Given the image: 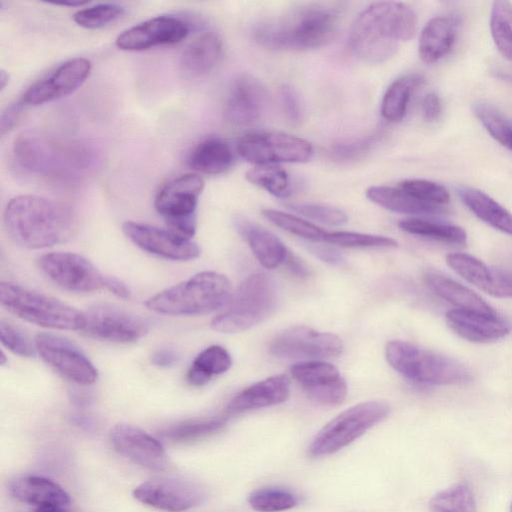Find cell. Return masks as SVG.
<instances>
[{
    "label": "cell",
    "mask_w": 512,
    "mask_h": 512,
    "mask_svg": "<svg viewBox=\"0 0 512 512\" xmlns=\"http://www.w3.org/2000/svg\"><path fill=\"white\" fill-rule=\"evenodd\" d=\"M64 507L65 506L58 505H42L37 506L32 512H68Z\"/></svg>",
    "instance_id": "cell-58"
},
{
    "label": "cell",
    "mask_w": 512,
    "mask_h": 512,
    "mask_svg": "<svg viewBox=\"0 0 512 512\" xmlns=\"http://www.w3.org/2000/svg\"><path fill=\"white\" fill-rule=\"evenodd\" d=\"M222 53L221 37L216 32L207 31L185 47L180 57V65L187 74L200 76L210 72L217 65Z\"/></svg>",
    "instance_id": "cell-27"
},
{
    "label": "cell",
    "mask_w": 512,
    "mask_h": 512,
    "mask_svg": "<svg viewBox=\"0 0 512 512\" xmlns=\"http://www.w3.org/2000/svg\"><path fill=\"white\" fill-rule=\"evenodd\" d=\"M311 252L321 259L322 261L332 264V265H339L344 262V256L342 253L337 250L336 248L330 247V246H312L309 248Z\"/></svg>",
    "instance_id": "cell-53"
},
{
    "label": "cell",
    "mask_w": 512,
    "mask_h": 512,
    "mask_svg": "<svg viewBox=\"0 0 512 512\" xmlns=\"http://www.w3.org/2000/svg\"><path fill=\"white\" fill-rule=\"evenodd\" d=\"M424 281L431 291L455 305L458 309L484 315L497 314L478 294L449 277L429 271L424 275Z\"/></svg>",
    "instance_id": "cell-29"
},
{
    "label": "cell",
    "mask_w": 512,
    "mask_h": 512,
    "mask_svg": "<svg viewBox=\"0 0 512 512\" xmlns=\"http://www.w3.org/2000/svg\"><path fill=\"white\" fill-rule=\"evenodd\" d=\"M122 230L140 249L164 259L188 261L197 258L201 253L197 243L168 228L126 221L122 224Z\"/></svg>",
    "instance_id": "cell-18"
},
{
    "label": "cell",
    "mask_w": 512,
    "mask_h": 512,
    "mask_svg": "<svg viewBox=\"0 0 512 512\" xmlns=\"http://www.w3.org/2000/svg\"><path fill=\"white\" fill-rule=\"evenodd\" d=\"M323 242L346 248L397 247V242L392 238L350 231H326Z\"/></svg>",
    "instance_id": "cell-45"
},
{
    "label": "cell",
    "mask_w": 512,
    "mask_h": 512,
    "mask_svg": "<svg viewBox=\"0 0 512 512\" xmlns=\"http://www.w3.org/2000/svg\"><path fill=\"white\" fill-rule=\"evenodd\" d=\"M447 264L466 281L494 296L500 270L488 267L481 260L466 253H451Z\"/></svg>",
    "instance_id": "cell-33"
},
{
    "label": "cell",
    "mask_w": 512,
    "mask_h": 512,
    "mask_svg": "<svg viewBox=\"0 0 512 512\" xmlns=\"http://www.w3.org/2000/svg\"><path fill=\"white\" fill-rule=\"evenodd\" d=\"M268 104L269 93L264 84L250 74H242L229 88L224 115L233 125H249L264 115Z\"/></svg>",
    "instance_id": "cell-22"
},
{
    "label": "cell",
    "mask_w": 512,
    "mask_h": 512,
    "mask_svg": "<svg viewBox=\"0 0 512 512\" xmlns=\"http://www.w3.org/2000/svg\"><path fill=\"white\" fill-rule=\"evenodd\" d=\"M399 227L407 233L446 243L460 245L467 243L466 231L457 225L439 223L420 218H409L400 221Z\"/></svg>",
    "instance_id": "cell-36"
},
{
    "label": "cell",
    "mask_w": 512,
    "mask_h": 512,
    "mask_svg": "<svg viewBox=\"0 0 512 512\" xmlns=\"http://www.w3.org/2000/svg\"><path fill=\"white\" fill-rule=\"evenodd\" d=\"M457 34V21L451 17H434L422 29L418 41L421 60L433 64L451 50Z\"/></svg>",
    "instance_id": "cell-26"
},
{
    "label": "cell",
    "mask_w": 512,
    "mask_h": 512,
    "mask_svg": "<svg viewBox=\"0 0 512 512\" xmlns=\"http://www.w3.org/2000/svg\"><path fill=\"white\" fill-rule=\"evenodd\" d=\"M1 365H4L5 364V354L3 352H1Z\"/></svg>",
    "instance_id": "cell-62"
},
{
    "label": "cell",
    "mask_w": 512,
    "mask_h": 512,
    "mask_svg": "<svg viewBox=\"0 0 512 512\" xmlns=\"http://www.w3.org/2000/svg\"><path fill=\"white\" fill-rule=\"evenodd\" d=\"M13 157L28 174L54 181H76L90 173L95 151L80 140L39 130L20 133L13 143Z\"/></svg>",
    "instance_id": "cell-1"
},
{
    "label": "cell",
    "mask_w": 512,
    "mask_h": 512,
    "mask_svg": "<svg viewBox=\"0 0 512 512\" xmlns=\"http://www.w3.org/2000/svg\"><path fill=\"white\" fill-rule=\"evenodd\" d=\"M41 359L63 378L78 386H89L98 371L85 353L72 341L58 334L39 333L35 337Z\"/></svg>",
    "instance_id": "cell-13"
},
{
    "label": "cell",
    "mask_w": 512,
    "mask_h": 512,
    "mask_svg": "<svg viewBox=\"0 0 512 512\" xmlns=\"http://www.w3.org/2000/svg\"><path fill=\"white\" fill-rule=\"evenodd\" d=\"M109 438L119 454L142 467L162 471L170 465L162 444L137 426L119 423L110 430Z\"/></svg>",
    "instance_id": "cell-21"
},
{
    "label": "cell",
    "mask_w": 512,
    "mask_h": 512,
    "mask_svg": "<svg viewBox=\"0 0 512 512\" xmlns=\"http://www.w3.org/2000/svg\"><path fill=\"white\" fill-rule=\"evenodd\" d=\"M204 180L194 173L178 176L157 192L154 207L167 228L191 239L196 231V209Z\"/></svg>",
    "instance_id": "cell-10"
},
{
    "label": "cell",
    "mask_w": 512,
    "mask_h": 512,
    "mask_svg": "<svg viewBox=\"0 0 512 512\" xmlns=\"http://www.w3.org/2000/svg\"><path fill=\"white\" fill-rule=\"evenodd\" d=\"M84 314L82 332L94 339L133 343L144 337L149 330V324L143 318L106 303L94 304Z\"/></svg>",
    "instance_id": "cell-15"
},
{
    "label": "cell",
    "mask_w": 512,
    "mask_h": 512,
    "mask_svg": "<svg viewBox=\"0 0 512 512\" xmlns=\"http://www.w3.org/2000/svg\"><path fill=\"white\" fill-rule=\"evenodd\" d=\"M190 32L185 20L162 15L127 28L116 38V45L125 51H143L157 46L176 44Z\"/></svg>",
    "instance_id": "cell-20"
},
{
    "label": "cell",
    "mask_w": 512,
    "mask_h": 512,
    "mask_svg": "<svg viewBox=\"0 0 512 512\" xmlns=\"http://www.w3.org/2000/svg\"><path fill=\"white\" fill-rule=\"evenodd\" d=\"M236 228L263 267L274 269L285 261L288 251L275 234L245 219H238Z\"/></svg>",
    "instance_id": "cell-28"
},
{
    "label": "cell",
    "mask_w": 512,
    "mask_h": 512,
    "mask_svg": "<svg viewBox=\"0 0 512 512\" xmlns=\"http://www.w3.org/2000/svg\"><path fill=\"white\" fill-rule=\"evenodd\" d=\"M378 140L379 135L373 134L358 140L339 143L332 147L330 154L334 160L339 162L354 161L368 153Z\"/></svg>",
    "instance_id": "cell-49"
},
{
    "label": "cell",
    "mask_w": 512,
    "mask_h": 512,
    "mask_svg": "<svg viewBox=\"0 0 512 512\" xmlns=\"http://www.w3.org/2000/svg\"><path fill=\"white\" fill-rule=\"evenodd\" d=\"M385 356L394 370L415 382L457 385L468 383L472 379L470 371L455 359L405 341L388 342Z\"/></svg>",
    "instance_id": "cell-6"
},
{
    "label": "cell",
    "mask_w": 512,
    "mask_h": 512,
    "mask_svg": "<svg viewBox=\"0 0 512 512\" xmlns=\"http://www.w3.org/2000/svg\"><path fill=\"white\" fill-rule=\"evenodd\" d=\"M236 149L242 159L257 166L304 163L313 156V147L305 139L274 131L246 134Z\"/></svg>",
    "instance_id": "cell-11"
},
{
    "label": "cell",
    "mask_w": 512,
    "mask_h": 512,
    "mask_svg": "<svg viewBox=\"0 0 512 512\" xmlns=\"http://www.w3.org/2000/svg\"><path fill=\"white\" fill-rule=\"evenodd\" d=\"M290 394V380L279 374L259 381L234 396L226 407L227 415L274 406L285 402Z\"/></svg>",
    "instance_id": "cell-24"
},
{
    "label": "cell",
    "mask_w": 512,
    "mask_h": 512,
    "mask_svg": "<svg viewBox=\"0 0 512 512\" xmlns=\"http://www.w3.org/2000/svg\"><path fill=\"white\" fill-rule=\"evenodd\" d=\"M139 502L167 512H184L201 505L207 498L199 482L183 478H156L139 484L133 491Z\"/></svg>",
    "instance_id": "cell-14"
},
{
    "label": "cell",
    "mask_w": 512,
    "mask_h": 512,
    "mask_svg": "<svg viewBox=\"0 0 512 512\" xmlns=\"http://www.w3.org/2000/svg\"><path fill=\"white\" fill-rule=\"evenodd\" d=\"M24 107L25 106L20 102V100H18L17 102L7 106L2 111L0 124L2 136L10 132L13 129V127L17 124V121Z\"/></svg>",
    "instance_id": "cell-51"
},
{
    "label": "cell",
    "mask_w": 512,
    "mask_h": 512,
    "mask_svg": "<svg viewBox=\"0 0 512 512\" xmlns=\"http://www.w3.org/2000/svg\"><path fill=\"white\" fill-rule=\"evenodd\" d=\"M231 365L228 351L220 345H211L195 357L187 372V381L192 386H203L212 377L228 371Z\"/></svg>",
    "instance_id": "cell-35"
},
{
    "label": "cell",
    "mask_w": 512,
    "mask_h": 512,
    "mask_svg": "<svg viewBox=\"0 0 512 512\" xmlns=\"http://www.w3.org/2000/svg\"><path fill=\"white\" fill-rule=\"evenodd\" d=\"M1 306L32 324L58 330L82 331L85 314L41 292L10 282L0 284Z\"/></svg>",
    "instance_id": "cell-7"
},
{
    "label": "cell",
    "mask_w": 512,
    "mask_h": 512,
    "mask_svg": "<svg viewBox=\"0 0 512 512\" xmlns=\"http://www.w3.org/2000/svg\"><path fill=\"white\" fill-rule=\"evenodd\" d=\"M229 279L218 272L204 271L150 297L145 305L156 313L193 316L225 306L232 296Z\"/></svg>",
    "instance_id": "cell-5"
},
{
    "label": "cell",
    "mask_w": 512,
    "mask_h": 512,
    "mask_svg": "<svg viewBox=\"0 0 512 512\" xmlns=\"http://www.w3.org/2000/svg\"><path fill=\"white\" fill-rule=\"evenodd\" d=\"M277 304L274 281L263 273L249 275L232 294L225 309L211 321V328L221 333L250 329L273 313Z\"/></svg>",
    "instance_id": "cell-8"
},
{
    "label": "cell",
    "mask_w": 512,
    "mask_h": 512,
    "mask_svg": "<svg viewBox=\"0 0 512 512\" xmlns=\"http://www.w3.org/2000/svg\"><path fill=\"white\" fill-rule=\"evenodd\" d=\"M263 216L277 227L313 242H323L326 231L298 216L279 210L265 209Z\"/></svg>",
    "instance_id": "cell-42"
},
{
    "label": "cell",
    "mask_w": 512,
    "mask_h": 512,
    "mask_svg": "<svg viewBox=\"0 0 512 512\" xmlns=\"http://www.w3.org/2000/svg\"><path fill=\"white\" fill-rule=\"evenodd\" d=\"M105 290L121 299H129L131 297V291L128 286L114 276H107Z\"/></svg>",
    "instance_id": "cell-55"
},
{
    "label": "cell",
    "mask_w": 512,
    "mask_h": 512,
    "mask_svg": "<svg viewBox=\"0 0 512 512\" xmlns=\"http://www.w3.org/2000/svg\"><path fill=\"white\" fill-rule=\"evenodd\" d=\"M234 154L230 145L221 138L209 137L200 141L190 152L188 165L198 173L217 175L233 164Z\"/></svg>",
    "instance_id": "cell-30"
},
{
    "label": "cell",
    "mask_w": 512,
    "mask_h": 512,
    "mask_svg": "<svg viewBox=\"0 0 512 512\" xmlns=\"http://www.w3.org/2000/svg\"><path fill=\"white\" fill-rule=\"evenodd\" d=\"M429 505L432 512H477L473 493L465 484L454 485L437 493Z\"/></svg>",
    "instance_id": "cell-41"
},
{
    "label": "cell",
    "mask_w": 512,
    "mask_h": 512,
    "mask_svg": "<svg viewBox=\"0 0 512 512\" xmlns=\"http://www.w3.org/2000/svg\"><path fill=\"white\" fill-rule=\"evenodd\" d=\"M510 512H512V503H511V506H510Z\"/></svg>",
    "instance_id": "cell-63"
},
{
    "label": "cell",
    "mask_w": 512,
    "mask_h": 512,
    "mask_svg": "<svg viewBox=\"0 0 512 512\" xmlns=\"http://www.w3.org/2000/svg\"><path fill=\"white\" fill-rule=\"evenodd\" d=\"M248 503L258 512H281L294 508L298 498L286 489L265 487L251 492Z\"/></svg>",
    "instance_id": "cell-43"
},
{
    "label": "cell",
    "mask_w": 512,
    "mask_h": 512,
    "mask_svg": "<svg viewBox=\"0 0 512 512\" xmlns=\"http://www.w3.org/2000/svg\"><path fill=\"white\" fill-rule=\"evenodd\" d=\"M417 14L402 2H375L356 17L349 34L352 53L367 63H382L417 31Z\"/></svg>",
    "instance_id": "cell-3"
},
{
    "label": "cell",
    "mask_w": 512,
    "mask_h": 512,
    "mask_svg": "<svg viewBox=\"0 0 512 512\" xmlns=\"http://www.w3.org/2000/svg\"><path fill=\"white\" fill-rule=\"evenodd\" d=\"M91 68L86 58L69 59L32 83L19 100L24 106H38L66 97L83 85Z\"/></svg>",
    "instance_id": "cell-17"
},
{
    "label": "cell",
    "mask_w": 512,
    "mask_h": 512,
    "mask_svg": "<svg viewBox=\"0 0 512 512\" xmlns=\"http://www.w3.org/2000/svg\"><path fill=\"white\" fill-rule=\"evenodd\" d=\"M38 267L50 281L67 291L87 293L105 289L107 275L77 253L43 254L38 258Z\"/></svg>",
    "instance_id": "cell-12"
},
{
    "label": "cell",
    "mask_w": 512,
    "mask_h": 512,
    "mask_svg": "<svg viewBox=\"0 0 512 512\" xmlns=\"http://www.w3.org/2000/svg\"><path fill=\"white\" fill-rule=\"evenodd\" d=\"M490 31L498 51L512 61V3L494 1L490 14Z\"/></svg>",
    "instance_id": "cell-37"
},
{
    "label": "cell",
    "mask_w": 512,
    "mask_h": 512,
    "mask_svg": "<svg viewBox=\"0 0 512 512\" xmlns=\"http://www.w3.org/2000/svg\"><path fill=\"white\" fill-rule=\"evenodd\" d=\"M290 372L308 397L321 405L337 406L346 398L347 384L338 369L328 362H299L290 367Z\"/></svg>",
    "instance_id": "cell-19"
},
{
    "label": "cell",
    "mask_w": 512,
    "mask_h": 512,
    "mask_svg": "<svg viewBox=\"0 0 512 512\" xmlns=\"http://www.w3.org/2000/svg\"><path fill=\"white\" fill-rule=\"evenodd\" d=\"M288 270L298 277H305L308 274V269L305 264L296 256L287 254L285 259Z\"/></svg>",
    "instance_id": "cell-56"
},
{
    "label": "cell",
    "mask_w": 512,
    "mask_h": 512,
    "mask_svg": "<svg viewBox=\"0 0 512 512\" xmlns=\"http://www.w3.org/2000/svg\"><path fill=\"white\" fill-rule=\"evenodd\" d=\"M473 111L488 133L512 151L511 122L496 107L485 101L474 103Z\"/></svg>",
    "instance_id": "cell-40"
},
{
    "label": "cell",
    "mask_w": 512,
    "mask_h": 512,
    "mask_svg": "<svg viewBox=\"0 0 512 512\" xmlns=\"http://www.w3.org/2000/svg\"><path fill=\"white\" fill-rule=\"evenodd\" d=\"M245 177L251 184L278 198H287L292 194L289 176L280 167L273 165L256 166L247 171Z\"/></svg>",
    "instance_id": "cell-38"
},
{
    "label": "cell",
    "mask_w": 512,
    "mask_h": 512,
    "mask_svg": "<svg viewBox=\"0 0 512 512\" xmlns=\"http://www.w3.org/2000/svg\"><path fill=\"white\" fill-rule=\"evenodd\" d=\"M227 422V417L190 420L170 426L161 435L173 442L192 441L220 431Z\"/></svg>",
    "instance_id": "cell-39"
},
{
    "label": "cell",
    "mask_w": 512,
    "mask_h": 512,
    "mask_svg": "<svg viewBox=\"0 0 512 512\" xmlns=\"http://www.w3.org/2000/svg\"><path fill=\"white\" fill-rule=\"evenodd\" d=\"M73 421L81 426V427H85V428H90L93 426V422L92 420H90L89 418L85 417V416H81V415H76L74 418H73Z\"/></svg>",
    "instance_id": "cell-59"
},
{
    "label": "cell",
    "mask_w": 512,
    "mask_h": 512,
    "mask_svg": "<svg viewBox=\"0 0 512 512\" xmlns=\"http://www.w3.org/2000/svg\"><path fill=\"white\" fill-rule=\"evenodd\" d=\"M423 82L419 74H408L393 81L381 101V115L391 123L400 122L406 115L413 91Z\"/></svg>",
    "instance_id": "cell-34"
},
{
    "label": "cell",
    "mask_w": 512,
    "mask_h": 512,
    "mask_svg": "<svg viewBox=\"0 0 512 512\" xmlns=\"http://www.w3.org/2000/svg\"><path fill=\"white\" fill-rule=\"evenodd\" d=\"M447 325L457 335L470 342L488 343L501 339L512 330L511 322L496 315L453 309L445 315Z\"/></svg>",
    "instance_id": "cell-23"
},
{
    "label": "cell",
    "mask_w": 512,
    "mask_h": 512,
    "mask_svg": "<svg viewBox=\"0 0 512 512\" xmlns=\"http://www.w3.org/2000/svg\"><path fill=\"white\" fill-rule=\"evenodd\" d=\"M9 81V74L4 70L1 69L0 71V89L3 90L7 83Z\"/></svg>",
    "instance_id": "cell-60"
},
{
    "label": "cell",
    "mask_w": 512,
    "mask_h": 512,
    "mask_svg": "<svg viewBox=\"0 0 512 512\" xmlns=\"http://www.w3.org/2000/svg\"><path fill=\"white\" fill-rule=\"evenodd\" d=\"M343 342L335 334L320 332L307 326H293L276 335L269 345L270 353L281 359H325L343 352Z\"/></svg>",
    "instance_id": "cell-16"
},
{
    "label": "cell",
    "mask_w": 512,
    "mask_h": 512,
    "mask_svg": "<svg viewBox=\"0 0 512 512\" xmlns=\"http://www.w3.org/2000/svg\"><path fill=\"white\" fill-rule=\"evenodd\" d=\"M55 5H62V6H71V7H77L87 4V2L83 1H70V2H54Z\"/></svg>",
    "instance_id": "cell-61"
},
{
    "label": "cell",
    "mask_w": 512,
    "mask_h": 512,
    "mask_svg": "<svg viewBox=\"0 0 512 512\" xmlns=\"http://www.w3.org/2000/svg\"><path fill=\"white\" fill-rule=\"evenodd\" d=\"M398 186L415 198L440 206L449 202L450 194L441 184L424 179H407Z\"/></svg>",
    "instance_id": "cell-46"
},
{
    "label": "cell",
    "mask_w": 512,
    "mask_h": 512,
    "mask_svg": "<svg viewBox=\"0 0 512 512\" xmlns=\"http://www.w3.org/2000/svg\"><path fill=\"white\" fill-rule=\"evenodd\" d=\"M8 490L15 499L36 506H67L71 501L69 494L60 485L39 476L15 478L9 483Z\"/></svg>",
    "instance_id": "cell-25"
},
{
    "label": "cell",
    "mask_w": 512,
    "mask_h": 512,
    "mask_svg": "<svg viewBox=\"0 0 512 512\" xmlns=\"http://www.w3.org/2000/svg\"><path fill=\"white\" fill-rule=\"evenodd\" d=\"M389 412V405L383 401H367L344 410L317 433L308 447L309 456L338 452L385 419Z\"/></svg>",
    "instance_id": "cell-9"
},
{
    "label": "cell",
    "mask_w": 512,
    "mask_h": 512,
    "mask_svg": "<svg viewBox=\"0 0 512 512\" xmlns=\"http://www.w3.org/2000/svg\"><path fill=\"white\" fill-rule=\"evenodd\" d=\"M340 27L337 11L320 4H308L259 23L254 40L272 50L301 51L333 42Z\"/></svg>",
    "instance_id": "cell-4"
},
{
    "label": "cell",
    "mask_w": 512,
    "mask_h": 512,
    "mask_svg": "<svg viewBox=\"0 0 512 512\" xmlns=\"http://www.w3.org/2000/svg\"><path fill=\"white\" fill-rule=\"evenodd\" d=\"M3 223L17 244L41 249L64 243L77 232L78 219L67 205L37 195H18L6 205Z\"/></svg>",
    "instance_id": "cell-2"
},
{
    "label": "cell",
    "mask_w": 512,
    "mask_h": 512,
    "mask_svg": "<svg viewBox=\"0 0 512 512\" xmlns=\"http://www.w3.org/2000/svg\"><path fill=\"white\" fill-rule=\"evenodd\" d=\"M423 116L427 121L436 120L441 112V101L435 92H430L425 95L422 101Z\"/></svg>",
    "instance_id": "cell-52"
},
{
    "label": "cell",
    "mask_w": 512,
    "mask_h": 512,
    "mask_svg": "<svg viewBox=\"0 0 512 512\" xmlns=\"http://www.w3.org/2000/svg\"><path fill=\"white\" fill-rule=\"evenodd\" d=\"M69 396L74 405L78 407H86L92 401V396L89 393L78 389H72Z\"/></svg>",
    "instance_id": "cell-57"
},
{
    "label": "cell",
    "mask_w": 512,
    "mask_h": 512,
    "mask_svg": "<svg viewBox=\"0 0 512 512\" xmlns=\"http://www.w3.org/2000/svg\"><path fill=\"white\" fill-rule=\"evenodd\" d=\"M125 13L121 5L100 3L79 9L73 15L74 22L86 29H99L115 22Z\"/></svg>",
    "instance_id": "cell-44"
},
{
    "label": "cell",
    "mask_w": 512,
    "mask_h": 512,
    "mask_svg": "<svg viewBox=\"0 0 512 512\" xmlns=\"http://www.w3.org/2000/svg\"><path fill=\"white\" fill-rule=\"evenodd\" d=\"M279 100L285 118L291 123L300 122L303 109L296 90L289 85H282L279 89Z\"/></svg>",
    "instance_id": "cell-50"
},
{
    "label": "cell",
    "mask_w": 512,
    "mask_h": 512,
    "mask_svg": "<svg viewBox=\"0 0 512 512\" xmlns=\"http://www.w3.org/2000/svg\"><path fill=\"white\" fill-rule=\"evenodd\" d=\"M366 197L371 202L397 213L428 215L437 214L442 211L440 206L423 202L399 186H371L366 190Z\"/></svg>",
    "instance_id": "cell-32"
},
{
    "label": "cell",
    "mask_w": 512,
    "mask_h": 512,
    "mask_svg": "<svg viewBox=\"0 0 512 512\" xmlns=\"http://www.w3.org/2000/svg\"><path fill=\"white\" fill-rule=\"evenodd\" d=\"M458 196L465 206L480 220L491 227L512 236V214L481 190L462 186Z\"/></svg>",
    "instance_id": "cell-31"
},
{
    "label": "cell",
    "mask_w": 512,
    "mask_h": 512,
    "mask_svg": "<svg viewBox=\"0 0 512 512\" xmlns=\"http://www.w3.org/2000/svg\"><path fill=\"white\" fill-rule=\"evenodd\" d=\"M179 361V354L177 351L170 348L158 349L152 354L151 362L161 368H168L174 366Z\"/></svg>",
    "instance_id": "cell-54"
},
{
    "label": "cell",
    "mask_w": 512,
    "mask_h": 512,
    "mask_svg": "<svg viewBox=\"0 0 512 512\" xmlns=\"http://www.w3.org/2000/svg\"><path fill=\"white\" fill-rule=\"evenodd\" d=\"M0 340L3 346L20 357L32 358L37 354L35 341L13 323L2 319Z\"/></svg>",
    "instance_id": "cell-47"
},
{
    "label": "cell",
    "mask_w": 512,
    "mask_h": 512,
    "mask_svg": "<svg viewBox=\"0 0 512 512\" xmlns=\"http://www.w3.org/2000/svg\"><path fill=\"white\" fill-rule=\"evenodd\" d=\"M291 209L309 219L326 225L341 226L348 221V216L344 211L328 205L297 204L292 205Z\"/></svg>",
    "instance_id": "cell-48"
}]
</instances>
